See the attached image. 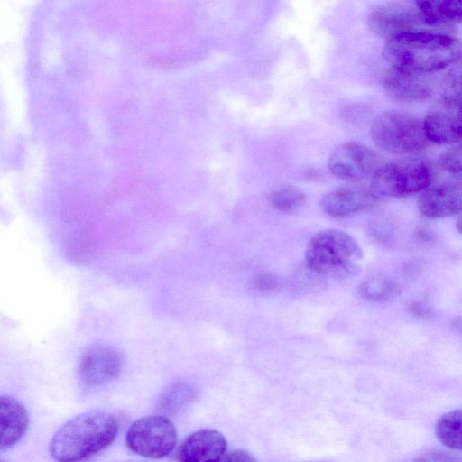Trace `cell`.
<instances>
[{
	"label": "cell",
	"instance_id": "1",
	"mask_svg": "<svg viewBox=\"0 0 462 462\" xmlns=\"http://www.w3.org/2000/svg\"><path fill=\"white\" fill-rule=\"evenodd\" d=\"M383 51L392 69L427 74L456 62L461 43L447 34L420 30L387 40Z\"/></svg>",
	"mask_w": 462,
	"mask_h": 462
},
{
	"label": "cell",
	"instance_id": "2",
	"mask_svg": "<svg viewBox=\"0 0 462 462\" xmlns=\"http://www.w3.org/2000/svg\"><path fill=\"white\" fill-rule=\"evenodd\" d=\"M118 421L108 411L82 412L65 422L53 435L50 453L58 462H81L113 443Z\"/></svg>",
	"mask_w": 462,
	"mask_h": 462
},
{
	"label": "cell",
	"instance_id": "3",
	"mask_svg": "<svg viewBox=\"0 0 462 462\" xmlns=\"http://www.w3.org/2000/svg\"><path fill=\"white\" fill-rule=\"evenodd\" d=\"M363 253L356 241L339 229H325L309 241L305 261L317 273L346 277L356 275L361 267Z\"/></svg>",
	"mask_w": 462,
	"mask_h": 462
},
{
	"label": "cell",
	"instance_id": "4",
	"mask_svg": "<svg viewBox=\"0 0 462 462\" xmlns=\"http://www.w3.org/2000/svg\"><path fill=\"white\" fill-rule=\"evenodd\" d=\"M371 137L380 149L396 154L417 152L430 144L423 120L399 110L387 111L379 116L372 125Z\"/></svg>",
	"mask_w": 462,
	"mask_h": 462
},
{
	"label": "cell",
	"instance_id": "5",
	"mask_svg": "<svg viewBox=\"0 0 462 462\" xmlns=\"http://www.w3.org/2000/svg\"><path fill=\"white\" fill-rule=\"evenodd\" d=\"M431 165L419 158L399 160L378 167L369 191L374 199L398 198L424 190L432 180Z\"/></svg>",
	"mask_w": 462,
	"mask_h": 462
},
{
	"label": "cell",
	"instance_id": "6",
	"mask_svg": "<svg viewBox=\"0 0 462 462\" xmlns=\"http://www.w3.org/2000/svg\"><path fill=\"white\" fill-rule=\"evenodd\" d=\"M127 447L135 454L152 459L167 456L177 442L174 424L164 415L142 417L132 423L125 436Z\"/></svg>",
	"mask_w": 462,
	"mask_h": 462
},
{
	"label": "cell",
	"instance_id": "7",
	"mask_svg": "<svg viewBox=\"0 0 462 462\" xmlns=\"http://www.w3.org/2000/svg\"><path fill=\"white\" fill-rule=\"evenodd\" d=\"M378 158L373 150L356 142L338 144L330 153L328 168L337 178L359 182L376 171Z\"/></svg>",
	"mask_w": 462,
	"mask_h": 462
},
{
	"label": "cell",
	"instance_id": "8",
	"mask_svg": "<svg viewBox=\"0 0 462 462\" xmlns=\"http://www.w3.org/2000/svg\"><path fill=\"white\" fill-rule=\"evenodd\" d=\"M424 23L415 2H392L375 8L368 17L370 29L387 40L400 34L420 31Z\"/></svg>",
	"mask_w": 462,
	"mask_h": 462
},
{
	"label": "cell",
	"instance_id": "9",
	"mask_svg": "<svg viewBox=\"0 0 462 462\" xmlns=\"http://www.w3.org/2000/svg\"><path fill=\"white\" fill-rule=\"evenodd\" d=\"M423 126L430 143H455L461 139V100L440 97L430 108Z\"/></svg>",
	"mask_w": 462,
	"mask_h": 462
},
{
	"label": "cell",
	"instance_id": "10",
	"mask_svg": "<svg viewBox=\"0 0 462 462\" xmlns=\"http://www.w3.org/2000/svg\"><path fill=\"white\" fill-rule=\"evenodd\" d=\"M121 366L122 356L116 349L94 346L83 355L79 365V375L84 386L98 387L116 378Z\"/></svg>",
	"mask_w": 462,
	"mask_h": 462
},
{
	"label": "cell",
	"instance_id": "11",
	"mask_svg": "<svg viewBox=\"0 0 462 462\" xmlns=\"http://www.w3.org/2000/svg\"><path fill=\"white\" fill-rule=\"evenodd\" d=\"M226 449L224 435L212 429H202L187 437L179 446L177 462H220Z\"/></svg>",
	"mask_w": 462,
	"mask_h": 462
},
{
	"label": "cell",
	"instance_id": "12",
	"mask_svg": "<svg viewBox=\"0 0 462 462\" xmlns=\"http://www.w3.org/2000/svg\"><path fill=\"white\" fill-rule=\"evenodd\" d=\"M424 75L392 69L383 80L385 93L398 102L427 100L432 95V85Z\"/></svg>",
	"mask_w": 462,
	"mask_h": 462
},
{
	"label": "cell",
	"instance_id": "13",
	"mask_svg": "<svg viewBox=\"0 0 462 462\" xmlns=\"http://www.w3.org/2000/svg\"><path fill=\"white\" fill-rule=\"evenodd\" d=\"M417 206L419 211L430 218L454 216L461 209V185L442 183L426 188L420 193Z\"/></svg>",
	"mask_w": 462,
	"mask_h": 462
},
{
	"label": "cell",
	"instance_id": "14",
	"mask_svg": "<svg viewBox=\"0 0 462 462\" xmlns=\"http://www.w3.org/2000/svg\"><path fill=\"white\" fill-rule=\"evenodd\" d=\"M375 199L369 189L344 187L324 195L320 200V207L325 213L333 217H345L371 207Z\"/></svg>",
	"mask_w": 462,
	"mask_h": 462
},
{
	"label": "cell",
	"instance_id": "15",
	"mask_svg": "<svg viewBox=\"0 0 462 462\" xmlns=\"http://www.w3.org/2000/svg\"><path fill=\"white\" fill-rule=\"evenodd\" d=\"M29 416L24 406L11 396L0 395V450L14 446L25 434Z\"/></svg>",
	"mask_w": 462,
	"mask_h": 462
},
{
	"label": "cell",
	"instance_id": "16",
	"mask_svg": "<svg viewBox=\"0 0 462 462\" xmlns=\"http://www.w3.org/2000/svg\"><path fill=\"white\" fill-rule=\"evenodd\" d=\"M425 24L433 26L459 23L462 4L459 1H417Z\"/></svg>",
	"mask_w": 462,
	"mask_h": 462
},
{
	"label": "cell",
	"instance_id": "17",
	"mask_svg": "<svg viewBox=\"0 0 462 462\" xmlns=\"http://www.w3.org/2000/svg\"><path fill=\"white\" fill-rule=\"evenodd\" d=\"M196 397L194 388L186 383H176L166 389L157 403V410L164 415H174L189 405Z\"/></svg>",
	"mask_w": 462,
	"mask_h": 462
},
{
	"label": "cell",
	"instance_id": "18",
	"mask_svg": "<svg viewBox=\"0 0 462 462\" xmlns=\"http://www.w3.org/2000/svg\"><path fill=\"white\" fill-rule=\"evenodd\" d=\"M461 410H453L443 414L435 425L438 439L446 447L460 450L462 447Z\"/></svg>",
	"mask_w": 462,
	"mask_h": 462
},
{
	"label": "cell",
	"instance_id": "19",
	"mask_svg": "<svg viewBox=\"0 0 462 462\" xmlns=\"http://www.w3.org/2000/svg\"><path fill=\"white\" fill-rule=\"evenodd\" d=\"M270 201L274 208L282 213H291L300 209L306 202V195L297 187L282 185L270 194Z\"/></svg>",
	"mask_w": 462,
	"mask_h": 462
},
{
	"label": "cell",
	"instance_id": "20",
	"mask_svg": "<svg viewBox=\"0 0 462 462\" xmlns=\"http://www.w3.org/2000/svg\"><path fill=\"white\" fill-rule=\"evenodd\" d=\"M359 292L368 300L383 302L393 298L399 292V287L387 278L372 277L360 284Z\"/></svg>",
	"mask_w": 462,
	"mask_h": 462
},
{
	"label": "cell",
	"instance_id": "21",
	"mask_svg": "<svg viewBox=\"0 0 462 462\" xmlns=\"http://www.w3.org/2000/svg\"><path fill=\"white\" fill-rule=\"evenodd\" d=\"M441 97L454 100H461V66L450 69L441 81Z\"/></svg>",
	"mask_w": 462,
	"mask_h": 462
},
{
	"label": "cell",
	"instance_id": "22",
	"mask_svg": "<svg viewBox=\"0 0 462 462\" xmlns=\"http://www.w3.org/2000/svg\"><path fill=\"white\" fill-rule=\"evenodd\" d=\"M439 166L445 171L459 176L461 174V146H453L442 152L438 159Z\"/></svg>",
	"mask_w": 462,
	"mask_h": 462
},
{
	"label": "cell",
	"instance_id": "23",
	"mask_svg": "<svg viewBox=\"0 0 462 462\" xmlns=\"http://www.w3.org/2000/svg\"><path fill=\"white\" fill-rule=\"evenodd\" d=\"M253 285L260 291H271L278 286V279L271 273H260L254 278Z\"/></svg>",
	"mask_w": 462,
	"mask_h": 462
},
{
	"label": "cell",
	"instance_id": "24",
	"mask_svg": "<svg viewBox=\"0 0 462 462\" xmlns=\"http://www.w3.org/2000/svg\"><path fill=\"white\" fill-rule=\"evenodd\" d=\"M413 462H460V460L451 453L435 450L418 457Z\"/></svg>",
	"mask_w": 462,
	"mask_h": 462
},
{
	"label": "cell",
	"instance_id": "25",
	"mask_svg": "<svg viewBox=\"0 0 462 462\" xmlns=\"http://www.w3.org/2000/svg\"><path fill=\"white\" fill-rule=\"evenodd\" d=\"M408 309L413 316L421 319H429L434 315L432 307L428 302L422 300L411 301Z\"/></svg>",
	"mask_w": 462,
	"mask_h": 462
},
{
	"label": "cell",
	"instance_id": "26",
	"mask_svg": "<svg viewBox=\"0 0 462 462\" xmlns=\"http://www.w3.org/2000/svg\"><path fill=\"white\" fill-rule=\"evenodd\" d=\"M220 462H257V460L249 451L238 448L223 456Z\"/></svg>",
	"mask_w": 462,
	"mask_h": 462
},
{
	"label": "cell",
	"instance_id": "27",
	"mask_svg": "<svg viewBox=\"0 0 462 462\" xmlns=\"http://www.w3.org/2000/svg\"><path fill=\"white\" fill-rule=\"evenodd\" d=\"M0 462H5V461L0 458Z\"/></svg>",
	"mask_w": 462,
	"mask_h": 462
}]
</instances>
